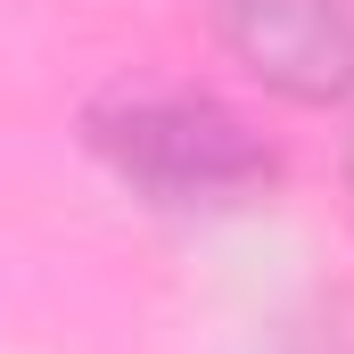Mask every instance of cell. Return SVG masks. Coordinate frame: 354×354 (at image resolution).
<instances>
[{
    "label": "cell",
    "mask_w": 354,
    "mask_h": 354,
    "mask_svg": "<svg viewBox=\"0 0 354 354\" xmlns=\"http://www.w3.org/2000/svg\"><path fill=\"white\" fill-rule=\"evenodd\" d=\"M214 41L272 99L338 107L354 99V8L346 0H206Z\"/></svg>",
    "instance_id": "2"
},
{
    "label": "cell",
    "mask_w": 354,
    "mask_h": 354,
    "mask_svg": "<svg viewBox=\"0 0 354 354\" xmlns=\"http://www.w3.org/2000/svg\"><path fill=\"white\" fill-rule=\"evenodd\" d=\"M83 149L157 214H239L280 181V149L214 91L115 83L83 107Z\"/></svg>",
    "instance_id": "1"
},
{
    "label": "cell",
    "mask_w": 354,
    "mask_h": 354,
    "mask_svg": "<svg viewBox=\"0 0 354 354\" xmlns=\"http://www.w3.org/2000/svg\"><path fill=\"white\" fill-rule=\"evenodd\" d=\"M272 354H354V288H322V297H305V305L280 322Z\"/></svg>",
    "instance_id": "3"
},
{
    "label": "cell",
    "mask_w": 354,
    "mask_h": 354,
    "mask_svg": "<svg viewBox=\"0 0 354 354\" xmlns=\"http://www.w3.org/2000/svg\"><path fill=\"white\" fill-rule=\"evenodd\" d=\"M346 206H354V132H346Z\"/></svg>",
    "instance_id": "4"
}]
</instances>
